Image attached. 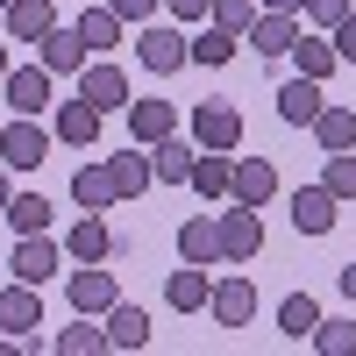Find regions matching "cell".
I'll list each match as a JSON object with an SVG mask.
<instances>
[{"label":"cell","mask_w":356,"mask_h":356,"mask_svg":"<svg viewBox=\"0 0 356 356\" xmlns=\"http://www.w3.org/2000/svg\"><path fill=\"white\" fill-rule=\"evenodd\" d=\"M136 57H143V65H150L157 79H171V72H186V65H193V36H178L171 22H143Z\"/></svg>","instance_id":"6da1fadb"},{"label":"cell","mask_w":356,"mask_h":356,"mask_svg":"<svg viewBox=\"0 0 356 356\" xmlns=\"http://www.w3.org/2000/svg\"><path fill=\"white\" fill-rule=\"evenodd\" d=\"M0 164H8V171H36V164H50V129L36 122V114H15V122L0 129Z\"/></svg>","instance_id":"7a4b0ae2"},{"label":"cell","mask_w":356,"mask_h":356,"mask_svg":"<svg viewBox=\"0 0 356 356\" xmlns=\"http://www.w3.org/2000/svg\"><path fill=\"white\" fill-rule=\"evenodd\" d=\"M214 221H221V264H250V257L264 250L257 207H235V200H228V214H214Z\"/></svg>","instance_id":"3957f363"},{"label":"cell","mask_w":356,"mask_h":356,"mask_svg":"<svg viewBox=\"0 0 356 356\" xmlns=\"http://www.w3.org/2000/svg\"><path fill=\"white\" fill-rule=\"evenodd\" d=\"M79 100H93L100 114L129 107V79H122V65H114V57H86V72H79Z\"/></svg>","instance_id":"277c9868"},{"label":"cell","mask_w":356,"mask_h":356,"mask_svg":"<svg viewBox=\"0 0 356 356\" xmlns=\"http://www.w3.org/2000/svg\"><path fill=\"white\" fill-rule=\"evenodd\" d=\"M193 143L200 150H235V143H243V114L228 100H200L193 107Z\"/></svg>","instance_id":"5b68a950"},{"label":"cell","mask_w":356,"mask_h":356,"mask_svg":"<svg viewBox=\"0 0 356 356\" xmlns=\"http://www.w3.org/2000/svg\"><path fill=\"white\" fill-rule=\"evenodd\" d=\"M36 65L50 72V79H79L86 72V43H79V29H43V36H36Z\"/></svg>","instance_id":"8992f818"},{"label":"cell","mask_w":356,"mask_h":356,"mask_svg":"<svg viewBox=\"0 0 356 356\" xmlns=\"http://www.w3.org/2000/svg\"><path fill=\"white\" fill-rule=\"evenodd\" d=\"M207 314H214L221 328H250V321H257V285H250V278H221V285H207Z\"/></svg>","instance_id":"52a82bcc"},{"label":"cell","mask_w":356,"mask_h":356,"mask_svg":"<svg viewBox=\"0 0 356 356\" xmlns=\"http://www.w3.org/2000/svg\"><path fill=\"white\" fill-rule=\"evenodd\" d=\"M65 300H72V314H107L122 292H114V271H107V264H86V271L65 278Z\"/></svg>","instance_id":"ba28073f"},{"label":"cell","mask_w":356,"mask_h":356,"mask_svg":"<svg viewBox=\"0 0 356 356\" xmlns=\"http://www.w3.org/2000/svg\"><path fill=\"white\" fill-rule=\"evenodd\" d=\"M292 36H300V15L292 8H257V22H250V50H264V57H285L292 50Z\"/></svg>","instance_id":"9c48e42d"},{"label":"cell","mask_w":356,"mask_h":356,"mask_svg":"<svg viewBox=\"0 0 356 356\" xmlns=\"http://www.w3.org/2000/svg\"><path fill=\"white\" fill-rule=\"evenodd\" d=\"M43 328V300H36V285H0V335H36Z\"/></svg>","instance_id":"30bf717a"},{"label":"cell","mask_w":356,"mask_h":356,"mask_svg":"<svg viewBox=\"0 0 356 356\" xmlns=\"http://www.w3.org/2000/svg\"><path fill=\"white\" fill-rule=\"evenodd\" d=\"M335 214H342V200L328 186H300V193H292V228H300V235H328Z\"/></svg>","instance_id":"8fae6325"},{"label":"cell","mask_w":356,"mask_h":356,"mask_svg":"<svg viewBox=\"0 0 356 356\" xmlns=\"http://www.w3.org/2000/svg\"><path fill=\"white\" fill-rule=\"evenodd\" d=\"M8 271H15L22 285L57 278V243H50V228H43V235H22V243H15V257H8Z\"/></svg>","instance_id":"7c38bea8"},{"label":"cell","mask_w":356,"mask_h":356,"mask_svg":"<svg viewBox=\"0 0 356 356\" xmlns=\"http://www.w3.org/2000/svg\"><path fill=\"white\" fill-rule=\"evenodd\" d=\"M65 257H72V264H107V257H122V243L107 235L100 214H86V221H72V235H65Z\"/></svg>","instance_id":"4fadbf2b"},{"label":"cell","mask_w":356,"mask_h":356,"mask_svg":"<svg viewBox=\"0 0 356 356\" xmlns=\"http://www.w3.org/2000/svg\"><path fill=\"white\" fill-rule=\"evenodd\" d=\"M0 86H8V107H15V114H43V107H50V72H43V65H8Z\"/></svg>","instance_id":"5bb4252c"},{"label":"cell","mask_w":356,"mask_h":356,"mask_svg":"<svg viewBox=\"0 0 356 356\" xmlns=\"http://www.w3.org/2000/svg\"><path fill=\"white\" fill-rule=\"evenodd\" d=\"M321 107H328V100H321V79H300V72H292V79L278 86V122L314 129V114H321Z\"/></svg>","instance_id":"9a60e30c"},{"label":"cell","mask_w":356,"mask_h":356,"mask_svg":"<svg viewBox=\"0 0 356 356\" xmlns=\"http://www.w3.org/2000/svg\"><path fill=\"white\" fill-rule=\"evenodd\" d=\"M107 178H114V200H143L157 186V178H150V150H143V143H136V150H114L107 157Z\"/></svg>","instance_id":"2e32d148"},{"label":"cell","mask_w":356,"mask_h":356,"mask_svg":"<svg viewBox=\"0 0 356 356\" xmlns=\"http://www.w3.org/2000/svg\"><path fill=\"white\" fill-rule=\"evenodd\" d=\"M278 193V171L264 164V157H235V178H228V200L235 207H264Z\"/></svg>","instance_id":"e0dca14e"},{"label":"cell","mask_w":356,"mask_h":356,"mask_svg":"<svg viewBox=\"0 0 356 356\" xmlns=\"http://www.w3.org/2000/svg\"><path fill=\"white\" fill-rule=\"evenodd\" d=\"M72 29H79V43H86V57H114V43H122V29H129V22H122V15H114L107 0H100V8H86V15L72 22Z\"/></svg>","instance_id":"ac0fdd59"},{"label":"cell","mask_w":356,"mask_h":356,"mask_svg":"<svg viewBox=\"0 0 356 356\" xmlns=\"http://www.w3.org/2000/svg\"><path fill=\"white\" fill-rule=\"evenodd\" d=\"M129 136L150 150V143H164V136H178V107L171 100H129Z\"/></svg>","instance_id":"d6986e66"},{"label":"cell","mask_w":356,"mask_h":356,"mask_svg":"<svg viewBox=\"0 0 356 356\" xmlns=\"http://www.w3.org/2000/svg\"><path fill=\"white\" fill-rule=\"evenodd\" d=\"M178 257L214 271V264H221V221H214V214H193L186 228H178Z\"/></svg>","instance_id":"ffe728a7"},{"label":"cell","mask_w":356,"mask_h":356,"mask_svg":"<svg viewBox=\"0 0 356 356\" xmlns=\"http://www.w3.org/2000/svg\"><path fill=\"white\" fill-rule=\"evenodd\" d=\"M207 264H178V271L164 278V300H171V314H207Z\"/></svg>","instance_id":"44dd1931"},{"label":"cell","mask_w":356,"mask_h":356,"mask_svg":"<svg viewBox=\"0 0 356 356\" xmlns=\"http://www.w3.org/2000/svg\"><path fill=\"white\" fill-rule=\"evenodd\" d=\"M100 328H107V349H143V342H150V314L129 307V300H114L100 314Z\"/></svg>","instance_id":"7402d4cb"},{"label":"cell","mask_w":356,"mask_h":356,"mask_svg":"<svg viewBox=\"0 0 356 356\" xmlns=\"http://www.w3.org/2000/svg\"><path fill=\"white\" fill-rule=\"evenodd\" d=\"M193 157H200V143L164 136V143H150V178H157V186H186V178H193Z\"/></svg>","instance_id":"603a6c76"},{"label":"cell","mask_w":356,"mask_h":356,"mask_svg":"<svg viewBox=\"0 0 356 356\" xmlns=\"http://www.w3.org/2000/svg\"><path fill=\"white\" fill-rule=\"evenodd\" d=\"M100 136V107L93 100H57V143H72V150H86V143H93Z\"/></svg>","instance_id":"cb8c5ba5"},{"label":"cell","mask_w":356,"mask_h":356,"mask_svg":"<svg viewBox=\"0 0 356 356\" xmlns=\"http://www.w3.org/2000/svg\"><path fill=\"white\" fill-rule=\"evenodd\" d=\"M228 178H235V157H228V150H200L186 186H193L200 200H228Z\"/></svg>","instance_id":"d4e9b609"},{"label":"cell","mask_w":356,"mask_h":356,"mask_svg":"<svg viewBox=\"0 0 356 356\" xmlns=\"http://www.w3.org/2000/svg\"><path fill=\"white\" fill-rule=\"evenodd\" d=\"M72 200L86 207V214H107V207H114V178H107V164H79V171H72Z\"/></svg>","instance_id":"484cf974"},{"label":"cell","mask_w":356,"mask_h":356,"mask_svg":"<svg viewBox=\"0 0 356 356\" xmlns=\"http://www.w3.org/2000/svg\"><path fill=\"white\" fill-rule=\"evenodd\" d=\"M0 221H8L15 235H43V228L57 221V207H50L43 193H15V200H8V214H0Z\"/></svg>","instance_id":"4316f807"},{"label":"cell","mask_w":356,"mask_h":356,"mask_svg":"<svg viewBox=\"0 0 356 356\" xmlns=\"http://www.w3.org/2000/svg\"><path fill=\"white\" fill-rule=\"evenodd\" d=\"M285 57H292V65H300V79H328V72L342 65L328 36H292V50H285Z\"/></svg>","instance_id":"83f0119b"},{"label":"cell","mask_w":356,"mask_h":356,"mask_svg":"<svg viewBox=\"0 0 356 356\" xmlns=\"http://www.w3.org/2000/svg\"><path fill=\"white\" fill-rule=\"evenodd\" d=\"M0 22H8V36H15V43H36L43 29L57 22V8H50V0H15V8L0 15Z\"/></svg>","instance_id":"f1b7e54d"},{"label":"cell","mask_w":356,"mask_h":356,"mask_svg":"<svg viewBox=\"0 0 356 356\" xmlns=\"http://www.w3.org/2000/svg\"><path fill=\"white\" fill-rule=\"evenodd\" d=\"M314 143L321 150H356V114L349 107H321L314 114Z\"/></svg>","instance_id":"f546056e"},{"label":"cell","mask_w":356,"mask_h":356,"mask_svg":"<svg viewBox=\"0 0 356 356\" xmlns=\"http://www.w3.org/2000/svg\"><path fill=\"white\" fill-rule=\"evenodd\" d=\"M57 356H107V328H93V314H79L72 328H57Z\"/></svg>","instance_id":"4dcf8cb0"},{"label":"cell","mask_w":356,"mask_h":356,"mask_svg":"<svg viewBox=\"0 0 356 356\" xmlns=\"http://www.w3.org/2000/svg\"><path fill=\"white\" fill-rule=\"evenodd\" d=\"M307 342H314L321 356H356V321H342V314L328 321V314H321L314 328H307Z\"/></svg>","instance_id":"1f68e13d"},{"label":"cell","mask_w":356,"mask_h":356,"mask_svg":"<svg viewBox=\"0 0 356 356\" xmlns=\"http://www.w3.org/2000/svg\"><path fill=\"white\" fill-rule=\"evenodd\" d=\"M321 186L335 200H356V150H328L321 157Z\"/></svg>","instance_id":"d6a6232c"},{"label":"cell","mask_w":356,"mask_h":356,"mask_svg":"<svg viewBox=\"0 0 356 356\" xmlns=\"http://www.w3.org/2000/svg\"><path fill=\"white\" fill-rule=\"evenodd\" d=\"M314 321H321V300H314V292H285V300H278V328H285V335H307Z\"/></svg>","instance_id":"836d02e7"},{"label":"cell","mask_w":356,"mask_h":356,"mask_svg":"<svg viewBox=\"0 0 356 356\" xmlns=\"http://www.w3.org/2000/svg\"><path fill=\"white\" fill-rule=\"evenodd\" d=\"M235 43H243V36H228V29H214V22H207L200 36H193V65H228V57H235Z\"/></svg>","instance_id":"e575fe53"},{"label":"cell","mask_w":356,"mask_h":356,"mask_svg":"<svg viewBox=\"0 0 356 356\" xmlns=\"http://www.w3.org/2000/svg\"><path fill=\"white\" fill-rule=\"evenodd\" d=\"M207 22H214V29H228V36H250L257 0H214V8H207Z\"/></svg>","instance_id":"d590c367"},{"label":"cell","mask_w":356,"mask_h":356,"mask_svg":"<svg viewBox=\"0 0 356 356\" xmlns=\"http://www.w3.org/2000/svg\"><path fill=\"white\" fill-rule=\"evenodd\" d=\"M300 15H307L314 29H335V22L349 15V0H307V8H300Z\"/></svg>","instance_id":"8d00e7d4"},{"label":"cell","mask_w":356,"mask_h":356,"mask_svg":"<svg viewBox=\"0 0 356 356\" xmlns=\"http://www.w3.org/2000/svg\"><path fill=\"white\" fill-rule=\"evenodd\" d=\"M328 43H335V57H349V65H356V8H349V15L328 29Z\"/></svg>","instance_id":"74e56055"},{"label":"cell","mask_w":356,"mask_h":356,"mask_svg":"<svg viewBox=\"0 0 356 356\" xmlns=\"http://www.w3.org/2000/svg\"><path fill=\"white\" fill-rule=\"evenodd\" d=\"M107 8L122 15V22H150V15H157V0H107Z\"/></svg>","instance_id":"f35d334b"},{"label":"cell","mask_w":356,"mask_h":356,"mask_svg":"<svg viewBox=\"0 0 356 356\" xmlns=\"http://www.w3.org/2000/svg\"><path fill=\"white\" fill-rule=\"evenodd\" d=\"M207 8H214V0H171V15H178V22H207Z\"/></svg>","instance_id":"ab89813d"},{"label":"cell","mask_w":356,"mask_h":356,"mask_svg":"<svg viewBox=\"0 0 356 356\" xmlns=\"http://www.w3.org/2000/svg\"><path fill=\"white\" fill-rule=\"evenodd\" d=\"M335 278H342V300H356V264H342Z\"/></svg>","instance_id":"60d3db41"},{"label":"cell","mask_w":356,"mask_h":356,"mask_svg":"<svg viewBox=\"0 0 356 356\" xmlns=\"http://www.w3.org/2000/svg\"><path fill=\"white\" fill-rule=\"evenodd\" d=\"M8 200H15V186H8V164H0V214H8Z\"/></svg>","instance_id":"b9f144b4"},{"label":"cell","mask_w":356,"mask_h":356,"mask_svg":"<svg viewBox=\"0 0 356 356\" xmlns=\"http://www.w3.org/2000/svg\"><path fill=\"white\" fill-rule=\"evenodd\" d=\"M257 8H292V15H300V8H307V0H257Z\"/></svg>","instance_id":"7bdbcfd3"},{"label":"cell","mask_w":356,"mask_h":356,"mask_svg":"<svg viewBox=\"0 0 356 356\" xmlns=\"http://www.w3.org/2000/svg\"><path fill=\"white\" fill-rule=\"evenodd\" d=\"M0 79H8V43H0Z\"/></svg>","instance_id":"ee69618b"},{"label":"cell","mask_w":356,"mask_h":356,"mask_svg":"<svg viewBox=\"0 0 356 356\" xmlns=\"http://www.w3.org/2000/svg\"><path fill=\"white\" fill-rule=\"evenodd\" d=\"M8 8H15V0H0V15H8Z\"/></svg>","instance_id":"f6af8a7d"},{"label":"cell","mask_w":356,"mask_h":356,"mask_svg":"<svg viewBox=\"0 0 356 356\" xmlns=\"http://www.w3.org/2000/svg\"><path fill=\"white\" fill-rule=\"evenodd\" d=\"M349 8H356V0H349Z\"/></svg>","instance_id":"bcb514c9"}]
</instances>
